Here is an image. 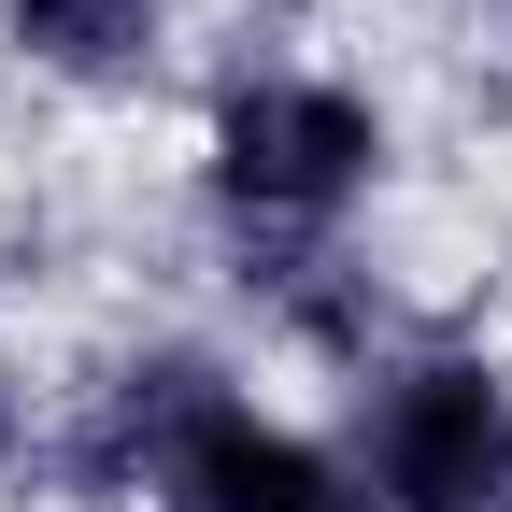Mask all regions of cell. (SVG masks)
I'll return each mask as SVG.
<instances>
[{
    "instance_id": "cell-1",
    "label": "cell",
    "mask_w": 512,
    "mask_h": 512,
    "mask_svg": "<svg viewBox=\"0 0 512 512\" xmlns=\"http://www.w3.org/2000/svg\"><path fill=\"white\" fill-rule=\"evenodd\" d=\"M399 200H413V100L370 43H313L271 15L228 29L200 86L171 100V228L228 299L214 328L370 256Z\"/></svg>"
},
{
    "instance_id": "cell-2",
    "label": "cell",
    "mask_w": 512,
    "mask_h": 512,
    "mask_svg": "<svg viewBox=\"0 0 512 512\" xmlns=\"http://www.w3.org/2000/svg\"><path fill=\"white\" fill-rule=\"evenodd\" d=\"M313 413H328L370 512H512V328L498 313L384 328Z\"/></svg>"
},
{
    "instance_id": "cell-3",
    "label": "cell",
    "mask_w": 512,
    "mask_h": 512,
    "mask_svg": "<svg viewBox=\"0 0 512 512\" xmlns=\"http://www.w3.org/2000/svg\"><path fill=\"white\" fill-rule=\"evenodd\" d=\"M200 57V0H0V86H29L43 114H171Z\"/></svg>"
}]
</instances>
